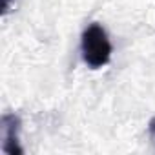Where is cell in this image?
<instances>
[{"label": "cell", "mask_w": 155, "mask_h": 155, "mask_svg": "<svg viewBox=\"0 0 155 155\" xmlns=\"http://www.w3.org/2000/svg\"><path fill=\"white\" fill-rule=\"evenodd\" d=\"M81 51H82V58L84 62L93 68L99 69L102 66H106L111 58V42L108 38V33L104 31L102 26L99 24H90L81 38Z\"/></svg>", "instance_id": "cell-1"}, {"label": "cell", "mask_w": 155, "mask_h": 155, "mask_svg": "<svg viewBox=\"0 0 155 155\" xmlns=\"http://www.w3.org/2000/svg\"><path fill=\"white\" fill-rule=\"evenodd\" d=\"M18 131H20V119L15 113H4L2 115V135H4L2 151L4 153H9V155L24 153L18 140Z\"/></svg>", "instance_id": "cell-2"}, {"label": "cell", "mask_w": 155, "mask_h": 155, "mask_svg": "<svg viewBox=\"0 0 155 155\" xmlns=\"http://www.w3.org/2000/svg\"><path fill=\"white\" fill-rule=\"evenodd\" d=\"M11 6H13V0H2V15L9 13Z\"/></svg>", "instance_id": "cell-3"}, {"label": "cell", "mask_w": 155, "mask_h": 155, "mask_svg": "<svg viewBox=\"0 0 155 155\" xmlns=\"http://www.w3.org/2000/svg\"><path fill=\"white\" fill-rule=\"evenodd\" d=\"M150 130H151V133H155V120H151V124H150Z\"/></svg>", "instance_id": "cell-4"}]
</instances>
